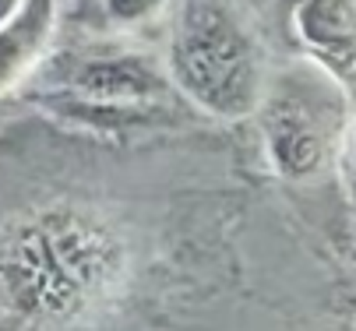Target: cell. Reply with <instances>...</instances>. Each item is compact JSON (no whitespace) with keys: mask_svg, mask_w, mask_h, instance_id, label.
<instances>
[{"mask_svg":"<svg viewBox=\"0 0 356 331\" xmlns=\"http://www.w3.org/2000/svg\"><path fill=\"white\" fill-rule=\"evenodd\" d=\"M212 226L64 183L0 191V331H201L226 282Z\"/></svg>","mask_w":356,"mask_h":331,"instance_id":"1","label":"cell"},{"mask_svg":"<svg viewBox=\"0 0 356 331\" xmlns=\"http://www.w3.org/2000/svg\"><path fill=\"white\" fill-rule=\"evenodd\" d=\"M173 74L184 92L219 117H243L258 103V57L222 0H187L173 35Z\"/></svg>","mask_w":356,"mask_h":331,"instance_id":"2","label":"cell"},{"mask_svg":"<svg viewBox=\"0 0 356 331\" xmlns=\"http://www.w3.org/2000/svg\"><path fill=\"white\" fill-rule=\"evenodd\" d=\"M81 110L103 113L110 120H138L145 110L163 106L166 85L159 71L138 57H99L85 60L71 74Z\"/></svg>","mask_w":356,"mask_h":331,"instance_id":"3","label":"cell"},{"mask_svg":"<svg viewBox=\"0 0 356 331\" xmlns=\"http://www.w3.org/2000/svg\"><path fill=\"white\" fill-rule=\"evenodd\" d=\"M265 148L282 180L314 176L332 148V130L325 127V113H314L303 92H279L268 99L265 113Z\"/></svg>","mask_w":356,"mask_h":331,"instance_id":"4","label":"cell"},{"mask_svg":"<svg viewBox=\"0 0 356 331\" xmlns=\"http://www.w3.org/2000/svg\"><path fill=\"white\" fill-rule=\"evenodd\" d=\"M296 35L356 103V0H300Z\"/></svg>","mask_w":356,"mask_h":331,"instance_id":"5","label":"cell"},{"mask_svg":"<svg viewBox=\"0 0 356 331\" xmlns=\"http://www.w3.org/2000/svg\"><path fill=\"white\" fill-rule=\"evenodd\" d=\"M49 18H54V0H25L11 25L0 28V92L35 57L49 32Z\"/></svg>","mask_w":356,"mask_h":331,"instance_id":"6","label":"cell"},{"mask_svg":"<svg viewBox=\"0 0 356 331\" xmlns=\"http://www.w3.org/2000/svg\"><path fill=\"white\" fill-rule=\"evenodd\" d=\"M156 4L159 0H110V15L120 22H138L148 11H156Z\"/></svg>","mask_w":356,"mask_h":331,"instance_id":"7","label":"cell"},{"mask_svg":"<svg viewBox=\"0 0 356 331\" xmlns=\"http://www.w3.org/2000/svg\"><path fill=\"white\" fill-rule=\"evenodd\" d=\"M15 4H18V0H0V22H4V18L15 11Z\"/></svg>","mask_w":356,"mask_h":331,"instance_id":"8","label":"cell"},{"mask_svg":"<svg viewBox=\"0 0 356 331\" xmlns=\"http://www.w3.org/2000/svg\"><path fill=\"white\" fill-rule=\"evenodd\" d=\"M349 159L356 162V127H353V137H349Z\"/></svg>","mask_w":356,"mask_h":331,"instance_id":"9","label":"cell"}]
</instances>
